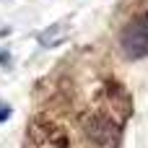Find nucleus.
<instances>
[{
    "instance_id": "1",
    "label": "nucleus",
    "mask_w": 148,
    "mask_h": 148,
    "mask_svg": "<svg viewBox=\"0 0 148 148\" xmlns=\"http://www.w3.org/2000/svg\"><path fill=\"white\" fill-rule=\"evenodd\" d=\"M120 47L130 60H140L148 55V10L133 16L122 34H120Z\"/></svg>"
}]
</instances>
